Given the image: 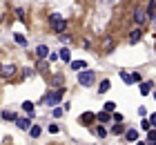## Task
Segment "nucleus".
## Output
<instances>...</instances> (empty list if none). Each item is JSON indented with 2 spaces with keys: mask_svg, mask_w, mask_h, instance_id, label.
Listing matches in <instances>:
<instances>
[{
  "mask_svg": "<svg viewBox=\"0 0 156 145\" xmlns=\"http://www.w3.org/2000/svg\"><path fill=\"white\" fill-rule=\"evenodd\" d=\"M51 29L56 34H65V29H67V20L65 18H60L58 13H54L51 16Z\"/></svg>",
  "mask_w": 156,
  "mask_h": 145,
  "instance_id": "obj_1",
  "label": "nucleus"
},
{
  "mask_svg": "<svg viewBox=\"0 0 156 145\" xmlns=\"http://www.w3.org/2000/svg\"><path fill=\"white\" fill-rule=\"evenodd\" d=\"M96 81V74H94V71H80V74H78V83H80L83 87H89L91 83H94Z\"/></svg>",
  "mask_w": 156,
  "mask_h": 145,
  "instance_id": "obj_2",
  "label": "nucleus"
},
{
  "mask_svg": "<svg viewBox=\"0 0 156 145\" xmlns=\"http://www.w3.org/2000/svg\"><path fill=\"white\" fill-rule=\"evenodd\" d=\"M62 92H65V89H62V87H58V89H56L54 94H47V96H45V103H47L49 107H54V105H56V103H58V100H60Z\"/></svg>",
  "mask_w": 156,
  "mask_h": 145,
  "instance_id": "obj_3",
  "label": "nucleus"
},
{
  "mask_svg": "<svg viewBox=\"0 0 156 145\" xmlns=\"http://www.w3.org/2000/svg\"><path fill=\"white\" fill-rule=\"evenodd\" d=\"M13 74H16V65H2L0 67V76L2 78H11Z\"/></svg>",
  "mask_w": 156,
  "mask_h": 145,
  "instance_id": "obj_4",
  "label": "nucleus"
},
{
  "mask_svg": "<svg viewBox=\"0 0 156 145\" xmlns=\"http://www.w3.org/2000/svg\"><path fill=\"white\" fill-rule=\"evenodd\" d=\"M145 20H147V16H145V11L140 9V7H136V9H134V23H136V25H143Z\"/></svg>",
  "mask_w": 156,
  "mask_h": 145,
  "instance_id": "obj_5",
  "label": "nucleus"
},
{
  "mask_svg": "<svg viewBox=\"0 0 156 145\" xmlns=\"http://www.w3.org/2000/svg\"><path fill=\"white\" fill-rule=\"evenodd\" d=\"M49 56V47L47 45H38L36 47V58H38V60H42V58H47Z\"/></svg>",
  "mask_w": 156,
  "mask_h": 145,
  "instance_id": "obj_6",
  "label": "nucleus"
},
{
  "mask_svg": "<svg viewBox=\"0 0 156 145\" xmlns=\"http://www.w3.org/2000/svg\"><path fill=\"white\" fill-rule=\"evenodd\" d=\"M140 38H143V29H134V31L129 34V42H132V45H136Z\"/></svg>",
  "mask_w": 156,
  "mask_h": 145,
  "instance_id": "obj_7",
  "label": "nucleus"
},
{
  "mask_svg": "<svg viewBox=\"0 0 156 145\" xmlns=\"http://www.w3.org/2000/svg\"><path fill=\"white\" fill-rule=\"evenodd\" d=\"M16 125H18L20 129H29L31 121H29V118H18V116H16Z\"/></svg>",
  "mask_w": 156,
  "mask_h": 145,
  "instance_id": "obj_8",
  "label": "nucleus"
},
{
  "mask_svg": "<svg viewBox=\"0 0 156 145\" xmlns=\"http://www.w3.org/2000/svg\"><path fill=\"white\" fill-rule=\"evenodd\" d=\"M109 118H112V116H109V112H101V114H96V121L98 123H109Z\"/></svg>",
  "mask_w": 156,
  "mask_h": 145,
  "instance_id": "obj_9",
  "label": "nucleus"
},
{
  "mask_svg": "<svg viewBox=\"0 0 156 145\" xmlns=\"http://www.w3.org/2000/svg\"><path fill=\"white\" fill-rule=\"evenodd\" d=\"M125 139L127 141H138V132H136V129H127V132H125Z\"/></svg>",
  "mask_w": 156,
  "mask_h": 145,
  "instance_id": "obj_10",
  "label": "nucleus"
},
{
  "mask_svg": "<svg viewBox=\"0 0 156 145\" xmlns=\"http://www.w3.org/2000/svg\"><path fill=\"white\" fill-rule=\"evenodd\" d=\"M58 58H60V60H65V63H69V60H72V54H69V49H62V52H58Z\"/></svg>",
  "mask_w": 156,
  "mask_h": 145,
  "instance_id": "obj_11",
  "label": "nucleus"
},
{
  "mask_svg": "<svg viewBox=\"0 0 156 145\" xmlns=\"http://www.w3.org/2000/svg\"><path fill=\"white\" fill-rule=\"evenodd\" d=\"M145 16L150 18V20H154V0H150V2H147V11H145Z\"/></svg>",
  "mask_w": 156,
  "mask_h": 145,
  "instance_id": "obj_12",
  "label": "nucleus"
},
{
  "mask_svg": "<svg viewBox=\"0 0 156 145\" xmlns=\"http://www.w3.org/2000/svg\"><path fill=\"white\" fill-rule=\"evenodd\" d=\"M109 87H112V83L107 81V78H105V81H103L101 85H98V92H101V94H105V92H109Z\"/></svg>",
  "mask_w": 156,
  "mask_h": 145,
  "instance_id": "obj_13",
  "label": "nucleus"
},
{
  "mask_svg": "<svg viewBox=\"0 0 156 145\" xmlns=\"http://www.w3.org/2000/svg\"><path fill=\"white\" fill-rule=\"evenodd\" d=\"M85 67H87V63H85V60H74V63H72V69H74V71L85 69Z\"/></svg>",
  "mask_w": 156,
  "mask_h": 145,
  "instance_id": "obj_14",
  "label": "nucleus"
},
{
  "mask_svg": "<svg viewBox=\"0 0 156 145\" xmlns=\"http://www.w3.org/2000/svg\"><path fill=\"white\" fill-rule=\"evenodd\" d=\"M23 110H25L27 114H34V103H31V100H25V103H23Z\"/></svg>",
  "mask_w": 156,
  "mask_h": 145,
  "instance_id": "obj_15",
  "label": "nucleus"
},
{
  "mask_svg": "<svg viewBox=\"0 0 156 145\" xmlns=\"http://www.w3.org/2000/svg\"><path fill=\"white\" fill-rule=\"evenodd\" d=\"M2 118H5V121H16V114H13L11 110H5V112H2Z\"/></svg>",
  "mask_w": 156,
  "mask_h": 145,
  "instance_id": "obj_16",
  "label": "nucleus"
},
{
  "mask_svg": "<svg viewBox=\"0 0 156 145\" xmlns=\"http://www.w3.org/2000/svg\"><path fill=\"white\" fill-rule=\"evenodd\" d=\"M94 118H96V116H94V114H89V112H85V114L80 116V121H83V123H91Z\"/></svg>",
  "mask_w": 156,
  "mask_h": 145,
  "instance_id": "obj_17",
  "label": "nucleus"
},
{
  "mask_svg": "<svg viewBox=\"0 0 156 145\" xmlns=\"http://www.w3.org/2000/svg\"><path fill=\"white\" fill-rule=\"evenodd\" d=\"M152 92V83H143L140 85V94H150Z\"/></svg>",
  "mask_w": 156,
  "mask_h": 145,
  "instance_id": "obj_18",
  "label": "nucleus"
},
{
  "mask_svg": "<svg viewBox=\"0 0 156 145\" xmlns=\"http://www.w3.org/2000/svg\"><path fill=\"white\" fill-rule=\"evenodd\" d=\"M112 49H114V40H112V38H107V40H105V52H112Z\"/></svg>",
  "mask_w": 156,
  "mask_h": 145,
  "instance_id": "obj_19",
  "label": "nucleus"
},
{
  "mask_svg": "<svg viewBox=\"0 0 156 145\" xmlns=\"http://www.w3.org/2000/svg\"><path fill=\"white\" fill-rule=\"evenodd\" d=\"M13 40H16V42H18V45H23V47L27 45V40H25V36H20V34H16V36H13Z\"/></svg>",
  "mask_w": 156,
  "mask_h": 145,
  "instance_id": "obj_20",
  "label": "nucleus"
},
{
  "mask_svg": "<svg viewBox=\"0 0 156 145\" xmlns=\"http://www.w3.org/2000/svg\"><path fill=\"white\" fill-rule=\"evenodd\" d=\"M120 78H123V83H127V85H132V76L127 74V71H120Z\"/></svg>",
  "mask_w": 156,
  "mask_h": 145,
  "instance_id": "obj_21",
  "label": "nucleus"
},
{
  "mask_svg": "<svg viewBox=\"0 0 156 145\" xmlns=\"http://www.w3.org/2000/svg\"><path fill=\"white\" fill-rule=\"evenodd\" d=\"M114 110H116V103H105V112L114 114Z\"/></svg>",
  "mask_w": 156,
  "mask_h": 145,
  "instance_id": "obj_22",
  "label": "nucleus"
},
{
  "mask_svg": "<svg viewBox=\"0 0 156 145\" xmlns=\"http://www.w3.org/2000/svg\"><path fill=\"white\" fill-rule=\"evenodd\" d=\"M29 134L34 136V139H36V136H40V127H36V125H34V127H29Z\"/></svg>",
  "mask_w": 156,
  "mask_h": 145,
  "instance_id": "obj_23",
  "label": "nucleus"
},
{
  "mask_svg": "<svg viewBox=\"0 0 156 145\" xmlns=\"http://www.w3.org/2000/svg\"><path fill=\"white\" fill-rule=\"evenodd\" d=\"M54 85H56V87H60V85H62V76H60V74H56V76H54Z\"/></svg>",
  "mask_w": 156,
  "mask_h": 145,
  "instance_id": "obj_24",
  "label": "nucleus"
},
{
  "mask_svg": "<svg viewBox=\"0 0 156 145\" xmlns=\"http://www.w3.org/2000/svg\"><path fill=\"white\" fill-rule=\"evenodd\" d=\"M147 139H150V141H147V143H154L156 141V132H154V129L150 127V134H147Z\"/></svg>",
  "mask_w": 156,
  "mask_h": 145,
  "instance_id": "obj_25",
  "label": "nucleus"
},
{
  "mask_svg": "<svg viewBox=\"0 0 156 145\" xmlns=\"http://www.w3.org/2000/svg\"><path fill=\"white\" fill-rule=\"evenodd\" d=\"M96 134L103 139V136H107V129H105V127H96Z\"/></svg>",
  "mask_w": 156,
  "mask_h": 145,
  "instance_id": "obj_26",
  "label": "nucleus"
},
{
  "mask_svg": "<svg viewBox=\"0 0 156 145\" xmlns=\"http://www.w3.org/2000/svg\"><path fill=\"white\" fill-rule=\"evenodd\" d=\"M132 76V83H140V74L138 71H134V74H129Z\"/></svg>",
  "mask_w": 156,
  "mask_h": 145,
  "instance_id": "obj_27",
  "label": "nucleus"
},
{
  "mask_svg": "<svg viewBox=\"0 0 156 145\" xmlns=\"http://www.w3.org/2000/svg\"><path fill=\"white\" fill-rule=\"evenodd\" d=\"M31 74H34V69H31V67H25V69H23V76H25V78H29Z\"/></svg>",
  "mask_w": 156,
  "mask_h": 145,
  "instance_id": "obj_28",
  "label": "nucleus"
},
{
  "mask_svg": "<svg viewBox=\"0 0 156 145\" xmlns=\"http://www.w3.org/2000/svg\"><path fill=\"white\" fill-rule=\"evenodd\" d=\"M47 129H49V134H56V132H58V125H49Z\"/></svg>",
  "mask_w": 156,
  "mask_h": 145,
  "instance_id": "obj_29",
  "label": "nucleus"
},
{
  "mask_svg": "<svg viewBox=\"0 0 156 145\" xmlns=\"http://www.w3.org/2000/svg\"><path fill=\"white\" fill-rule=\"evenodd\" d=\"M112 132H114V134H123V127H120V125H114V129H112Z\"/></svg>",
  "mask_w": 156,
  "mask_h": 145,
  "instance_id": "obj_30",
  "label": "nucleus"
},
{
  "mask_svg": "<svg viewBox=\"0 0 156 145\" xmlns=\"http://www.w3.org/2000/svg\"><path fill=\"white\" fill-rule=\"evenodd\" d=\"M60 40H62V42H72V36H65V34H62V36H60Z\"/></svg>",
  "mask_w": 156,
  "mask_h": 145,
  "instance_id": "obj_31",
  "label": "nucleus"
},
{
  "mask_svg": "<svg viewBox=\"0 0 156 145\" xmlns=\"http://www.w3.org/2000/svg\"><path fill=\"white\" fill-rule=\"evenodd\" d=\"M47 58H49V60H58V54H54V52H49V56H47Z\"/></svg>",
  "mask_w": 156,
  "mask_h": 145,
  "instance_id": "obj_32",
  "label": "nucleus"
},
{
  "mask_svg": "<svg viewBox=\"0 0 156 145\" xmlns=\"http://www.w3.org/2000/svg\"><path fill=\"white\" fill-rule=\"evenodd\" d=\"M16 16H18L20 20H25V18H23V16H25V11H23V9H16Z\"/></svg>",
  "mask_w": 156,
  "mask_h": 145,
  "instance_id": "obj_33",
  "label": "nucleus"
},
{
  "mask_svg": "<svg viewBox=\"0 0 156 145\" xmlns=\"http://www.w3.org/2000/svg\"><path fill=\"white\" fill-rule=\"evenodd\" d=\"M54 116H56V118H60V116H62V110H60V107H58V110H54Z\"/></svg>",
  "mask_w": 156,
  "mask_h": 145,
  "instance_id": "obj_34",
  "label": "nucleus"
},
{
  "mask_svg": "<svg viewBox=\"0 0 156 145\" xmlns=\"http://www.w3.org/2000/svg\"><path fill=\"white\" fill-rule=\"evenodd\" d=\"M138 145H145V143H143V141H140V143H138Z\"/></svg>",
  "mask_w": 156,
  "mask_h": 145,
  "instance_id": "obj_35",
  "label": "nucleus"
}]
</instances>
